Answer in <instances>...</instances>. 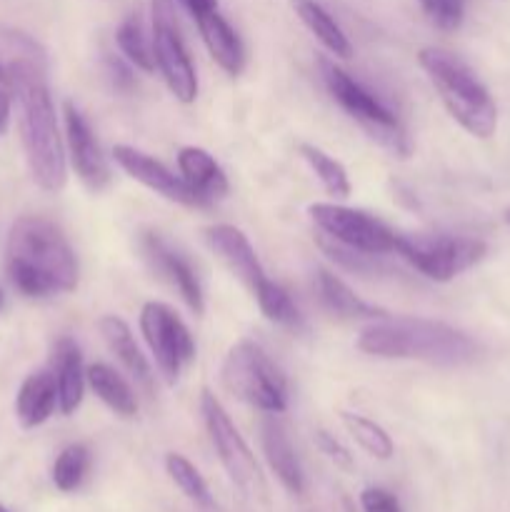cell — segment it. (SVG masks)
Returning a JSON list of instances; mask_svg holds the SVG:
<instances>
[{
	"instance_id": "obj_12",
	"label": "cell",
	"mask_w": 510,
	"mask_h": 512,
	"mask_svg": "<svg viewBox=\"0 0 510 512\" xmlns=\"http://www.w3.org/2000/svg\"><path fill=\"white\" fill-rule=\"evenodd\" d=\"M63 120L65 138H68L70 150V163H73L75 173L83 180L85 188L93 190V193H100V190L108 188L110 183V165L103 148H100L98 138H95L93 128H90L88 118H85L83 110H80L73 100H65Z\"/></svg>"
},
{
	"instance_id": "obj_15",
	"label": "cell",
	"mask_w": 510,
	"mask_h": 512,
	"mask_svg": "<svg viewBox=\"0 0 510 512\" xmlns=\"http://www.w3.org/2000/svg\"><path fill=\"white\" fill-rule=\"evenodd\" d=\"M203 238L208 243V248L228 265L230 273L235 275L238 280H243L245 285L250 288V293L260 288L265 283V270L260 265L258 253L250 245L248 235L243 233L240 228L228 223H218V225H208L203 230Z\"/></svg>"
},
{
	"instance_id": "obj_3",
	"label": "cell",
	"mask_w": 510,
	"mask_h": 512,
	"mask_svg": "<svg viewBox=\"0 0 510 512\" xmlns=\"http://www.w3.org/2000/svg\"><path fill=\"white\" fill-rule=\"evenodd\" d=\"M358 350L375 358L425 360L458 368L478 360L480 345L463 330L428 318H380L360 333Z\"/></svg>"
},
{
	"instance_id": "obj_38",
	"label": "cell",
	"mask_w": 510,
	"mask_h": 512,
	"mask_svg": "<svg viewBox=\"0 0 510 512\" xmlns=\"http://www.w3.org/2000/svg\"><path fill=\"white\" fill-rule=\"evenodd\" d=\"M3 300H5V298H3V290H0V308H3Z\"/></svg>"
},
{
	"instance_id": "obj_5",
	"label": "cell",
	"mask_w": 510,
	"mask_h": 512,
	"mask_svg": "<svg viewBox=\"0 0 510 512\" xmlns=\"http://www.w3.org/2000/svg\"><path fill=\"white\" fill-rule=\"evenodd\" d=\"M320 78H323L325 90L330 93V98L370 135L378 145H383L385 150H390L393 155L400 158H408L410 155V138L405 133L403 123L398 120V115L388 108L380 98H375L363 83L353 78L350 73H345L335 60L320 58L318 60Z\"/></svg>"
},
{
	"instance_id": "obj_31",
	"label": "cell",
	"mask_w": 510,
	"mask_h": 512,
	"mask_svg": "<svg viewBox=\"0 0 510 512\" xmlns=\"http://www.w3.org/2000/svg\"><path fill=\"white\" fill-rule=\"evenodd\" d=\"M425 18L438 30L453 33L465 20V0H418Z\"/></svg>"
},
{
	"instance_id": "obj_33",
	"label": "cell",
	"mask_w": 510,
	"mask_h": 512,
	"mask_svg": "<svg viewBox=\"0 0 510 512\" xmlns=\"http://www.w3.org/2000/svg\"><path fill=\"white\" fill-rule=\"evenodd\" d=\"M10 105H13V80H10L8 63L0 60V133H3L5 125H8Z\"/></svg>"
},
{
	"instance_id": "obj_25",
	"label": "cell",
	"mask_w": 510,
	"mask_h": 512,
	"mask_svg": "<svg viewBox=\"0 0 510 512\" xmlns=\"http://www.w3.org/2000/svg\"><path fill=\"white\" fill-rule=\"evenodd\" d=\"M115 43L120 53L125 55L133 68H140L143 73L155 70V53H153V35L145 30L143 18L138 13H130L115 30Z\"/></svg>"
},
{
	"instance_id": "obj_2",
	"label": "cell",
	"mask_w": 510,
	"mask_h": 512,
	"mask_svg": "<svg viewBox=\"0 0 510 512\" xmlns=\"http://www.w3.org/2000/svg\"><path fill=\"white\" fill-rule=\"evenodd\" d=\"M13 288L25 298H53L78 288V258L63 230L43 215H23L13 223L5 250Z\"/></svg>"
},
{
	"instance_id": "obj_23",
	"label": "cell",
	"mask_w": 510,
	"mask_h": 512,
	"mask_svg": "<svg viewBox=\"0 0 510 512\" xmlns=\"http://www.w3.org/2000/svg\"><path fill=\"white\" fill-rule=\"evenodd\" d=\"M293 10L300 18V23L315 35V40H318L330 55H335V58H350V55H353V45H350L345 30L340 28L338 20H335L318 0H293Z\"/></svg>"
},
{
	"instance_id": "obj_9",
	"label": "cell",
	"mask_w": 510,
	"mask_h": 512,
	"mask_svg": "<svg viewBox=\"0 0 510 512\" xmlns=\"http://www.w3.org/2000/svg\"><path fill=\"white\" fill-rule=\"evenodd\" d=\"M150 35H153L155 68L163 75L168 90L180 103H193L198 98V75H195L193 60H190L185 40L180 35L173 0H153Z\"/></svg>"
},
{
	"instance_id": "obj_24",
	"label": "cell",
	"mask_w": 510,
	"mask_h": 512,
	"mask_svg": "<svg viewBox=\"0 0 510 512\" xmlns=\"http://www.w3.org/2000/svg\"><path fill=\"white\" fill-rule=\"evenodd\" d=\"M85 378H88V385L93 388V393L115 415H120V418H135V413H138V398H135L130 383L118 370H113L105 363H95L90 368H85Z\"/></svg>"
},
{
	"instance_id": "obj_29",
	"label": "cell",
	"mask_w": 510,
	"mask_h": 512,
	"mask_svg": "<svg viewBox=\"0 0 510 512\" xmlns=\"http://www.w3.org/2000/svg\"><path fill=\"white\" fill-rule=\"evenodd\" d=\"M90 470V450L88 445L73 443L60 450L53 463V483L63 493H73L83 485L85 475Z\"/></svg>"
},
{
	"instance_id": "obj_35",
	"label": "cell",
	"mask_w": 510,
	"mask_h": 512,
	"mask_svg": "<svg viewBox=\"0 0 510 512\" xmlns=\"http://www.w3.org/2000/svg\"><path fill=\"white\" fill-rule=\"evenodd\" d=\"M128 65H123V60L118 58H108V73L118 88H130V85H133V75H130Z\"/></svg>"
},
{
	"instance_id": "obj_8",
	"label": "cell",
	"mask_w": 510,
	"mask_h": 512,
	"mask_svg": "<svg viewBox=\"0 0 510 512\" xmlns=\"http://www.w3.org/2000/svg\"><path fill=\"white\" fill-rule=\"evenodd\" d=\"M395 253L428 280L448 283L475 268L488 255V245L465 235H398Z\"/></svg>"
},
{
	"instance_id": "obj_39",
	"label": "cell",
	"mask_w": 510,
	"mask_h": 512,
	"mask_svg": "<svg viewBox=\"0 0 510 512\" xmlns=\"http://www.w3.org/2000/svg\"><path fill=\"white\" fill-rule=\"evenodd\" d=\"M0 512H10V510H5V508H3V505H0Z\"/></svg>"
},
{
	"instance_id": "obj_34",
	"label": "cell",
	"mask_w": 510,
	"mask_h": 512,
	"mask_svg": "<svg viewBox=\"0 0 510 512\" xmlns=\"http://www.w3.org/2000/svg\"><path fill=\"white\" fill-rule=\"evenodd\" d=\"M318 445L335 465H340V468H350V465H353V458H350L348 450H345L343 445L333 438V435L325 433V430H320L318 433Z\"/></svg>"
},
{
	"instance_id": "obj_1",
	"label": "cell",
	"mask_w": 510,
	"mask_h": 512,
	"mask_svg": "<svg viewBox=\"0 0 510 512\" xmlns=\"http://www.w3.org/2000/svg\"><path fill=\"white\" fill-rule=\"evenodd\" d=\"M8 70L13 80V98L18 103L20 138L30 175L43 190L58 193L68 178V168L58 115L45 78V58L38 45L25 35H13V58Z\"/></svg>"
},
{
	"instance_id": "obj_13",
	"label": "cell",
	"mask_w": 510,
	"mask_h": 512,
	"mask_svg": "<svg viewBox=\"0 0 510 512\" xmlns=\"http://www.w3.org/2000/svg\"><path fill=\"white\" fill-rule=\"evenodd\" d=\"M140 253H143L145 263L150 265L153 273H158L160 278L168 280V283L178 290L180 298L185 300V305H188L195 315H203V288H200V280L198 275H195L193 265L188 263V258H185L183 253H178V250H175L163 235L155 233V230H143V233H140Z\"/></svg>"
},
{
	"instance_id": "obj_14",
	"label": "cell",
	"mask_w": 510,
	"mask_h": 512,
	"mask_svg": "<svg viewBox=\"0 0 510 512\" xmlns=\"http://www.w3.org/2000/svg\"><path fill=\"white\" fill-rule=\"evenodd\" d=\"M113 158L130 178L138 180L140 185H145V188L153 190V193L163 195L170 203L200 208L195 195L190 193V188L185 185V180L178 178L173 170L165 168V165L160 163V160H155L153 155L143 153V150L133 148V145H115Z\"/></svg>"
},
{
	"instance_id": "obj_6",
	"label": "cell",
	"mask_w": 510,
	"mask_h": 512,
	"mask_svg": "<svg viewBox=\"0 0 510 512\" xmlns=\"http://www.w3.org/2000/svg\"><path fill=\"white\" fill-rule=\"evenodd\" d=\"M223 385L243 403L280 415L288 410V380L270 355L253 340H240L223 360Z\"/></svg>"
},
{
	"instance_id": "obj_28",
	"label": "cell",
	"mask_w": 510,
	"mask_h": 512,
	"mask_svg": "<svg viewBox=\"0 0 510 512\" xmlns=\"http://www.w3.org/2000/svg\"><path fill=\"white\" fill-rule=\"evenodd\" d=\"M165 470H168L170 480L178 485V490L190 503L200 505V508H213V495H210L208 483H205L203 475L198 473V468L188 458H183L178 453H170L165 458Z\"/></svg>"
},
{
	"instance_id": "obj_19",
	"label": "cell",
	"mask_w": 510,
	"mask_h": 512,
	"mask_svg": "<svg viewBox=\"0 0 510 512\" xmlns=\"http://www.w3.org/2000/svg\"><path fill=\"white\" fill-rule=\"evenodd\" d=\"M200 30V38H203L205 48H208L210 58L220 65L228 75H240L245 68V45L240 40V35L235 33L233 25L218 13V10H210V13L198 15L195 18Z\"/></svg>"
},
{
	"instance_id": "obj_4",
	"label": "cell",
	"mask_w": 510,
	"mask_h": 512,
	"mask_svg": "<svg viewBox=\"0 0 510 512\" xmlns=\"http://www.w3.org/2000/svg\"><path fill=\"white\" fill-rule=\"evenodd\" d=\"M420 68L428 73L440 100L453 115L455 123L475 138H490L498 128V108L478 75L468 63L445 48H423L418 53Z\"/></svg>"
},
{
	"instance_id": "obj_22",
	"label": "cell",
	"mask_w": 510,
	"mask_h": 512,
	"mask_svg": "<svg viewBox=\"0 0 510 512\" xmlns=\"http://www.w3.org/2000/svg\"><path fill=\"white\" fill-rule=\"evenodd\" d=\"M98 330L100 335H103L110 353L120 360V365H123V368L128 370V373L133 375L143 388H150V383H153V373H150L148 360H145V355L140 353L128 323L115 318V315H105V318L98 323Z\"/></svg>"
},
{
	"instance_id": "obj_26",
	"label": "cell",
	"mask_w": 510,
	"mask_h": 512,
	"mask_svg": "<svg viewBox=\"0 0 510 512\" xmlns=\"http://www.w3.org/2000/svg\"><path fill=\"white\" fill-rule=\"evenodd\" d=\"M300 158L310 165V170L315 173V178L320 180V185L325 188V193L333 195V198H348L350 195V178L348 170L343 168L340 160H335L333 155L325 153L323 148L310 143H300L298 148Z\"/></svg>"
},
{
	"instance_id": "obj_17",
	"label": "cell",
	"mask_w": 510,
	"mask_h": 512,
	"mask_svg": "<svg viewBox=\"0 0 510 512\" xmlns=\"http://www.w3.org/2000/svg\"><path fill=\"white\" fill-rule=\"evenodd\" d=\"M50 370H53L55 385H58V410L63 415H73L83 403L85 383H88L83 353L73 338H60L53 345Z\"/></svg>"
},
{
	"instance_id": "obj_7",
	"label": "cell",
	"mask_w": 510,
	"mask_h": 512,
	"mask_svg": "<svg viewBox=\"0 0 510 512\" xmlns=\"http://www.w3.org/2000/svg\"><path fill=\"white\" fill-rule=\"evenodd\" d=\"M200 413H203L210 443H213L215 453H218L220 463H223L225 473L233 480L235 488H238L245 498L255 500V503H265L268 488H265L263 470H260L253 450L248 448L243 435L238 433V428H235L233 420H230L228 410L223 408V403H220L210 390H203Z\"/></svg>"
},
{
	"instance_id": "obj_16",
	"label": "cell",
	"mask_w": 510,
	"mask_h": 512,
	"mask_svg": "<svg viewBox=\"0 0 510 512\" xmlns=\"http://www.w3.org/2000/svg\"><path fill=\"white\" fill-rule=\"evenodd\" d=\"M178 168L180 178L185 180L198 205H210L228 195L230 185L228 178H225V170L220 168L218 160L208 150L185 145L178 153Z\"/></svg>"
},
{
	"instance_id": "obj_37",
	"label": "cell",
	"mask_w": 510,
	"mask_h": 512,
	"mask_svg": "<svg viewBox=\"0 0 510 512\" xmlns=\"http://www.w3.org/2000/svg\"><path fill=\"white\" fill-rule=\"evenodd\" d=\"M503 218H505V223H508V225H510V208H508V210H505V215H503Z\"/></svg>"
},
{
	"instance_id": "obj_11",
	"label": "cell",
	"mask_w": 510,
	"mask_h": 512,
	"mask_svg": "<svg viewBox=\"0 0 510 512\" xmlns=\"http://www.w3.org/2000/svg\"><path fill=\"white\" fill-rule=\"evenodd\" d=\"M318 230L345 248L368 255H388L398 248V233L365 210L335 203H313L308 208Z\"/></svg>"
},
{
	"instance_id": "obj_30",
	"label": "cell",
	"mask_w": 510,
	"mask_h": 512,
	"mask_svg": "<svg viewBox=\"0 0 510 512\" xmlns=\"http://www.w3.org/2000/svg\"><path fill=\"white\" fill-rule=\"evenodd\" d=\"M253 298L258 300V308L263 310V315L270 323L288 325V328L300 323L298 308H295L293 298H290V293L280 283L265 278V283L253 293Z\"/></svg>"
},
{
	"instance_id": "obj_32",
	"label": "cell",
	"mask_w": 510,
	"mask_h": 512,
	"mask_svg": "<svg viewBox=\"0 0 510 512\" xmlns=\"http://www.w3.org/2000/svg\"><path fill=\"white\" fill-rule=\"evenodd\" d=\"M360 508L363 512H403L398 498L383 488H365L360 493Z\"/></svg>"
},
{
	"instance_id": "obj_18",
	"label": "cell",
	"mask_w": 510,
	"mask_h": 512,
	"mask_svg": "<svg viewBox=\"0 0 510 512\" xmlns=\"http://www.w3.org/2000/svg\"><path fill=\"white\" fill-rule=\"evenodd\" d=\"M260 440H263L268 465L273 468V473L278 475L283 488L295 495L303 493V468H300V460L298 455H295L293 443H290L288 430L280 423L278 415H268V418L260 423Z\"/></svg>"
},
{
	"instance_id": "obj_20",
	"label": "cell",
	"mask_w": 510,
	"mask_h": 512,
	"mask_svg": "<svg viewBox=\"0 0 510 512\" xmlns=\"http://www.w3.org/2000/svg\"><path fill=\"white\" fill-rule=\"evenodd\" d=\"M58 408V385L53 370H38L23 380L15 398V415L23 428H38Z\"/></svg>"
},
{
	"instance_id": "obj_10",
	"label": "cell",
	"mask_w": 510,
	"mask_h": 512,
	"mask_svg": "<svg viewBox=\"0 0 510 512\" xmlns=\"http://www.w3.org/2000/svg\"><path fill=\"white\" fill-rule=\"evenodd\" d=\"M140 333H143L165 383H178L183 370L195 358V343L188 325L180 320V315L170 305L150 300L140 310Z\"/></svg>"
},
{
	"instance_id": "obj_27",
	"label": "cell",
	"mask_w": 510,
	"mask_h": 512,
	"mask_svg": "<svg viewBox=\"0 0 510 512\" xmlns=\"http://www.w3.org/2000/svg\"><path fill=\"white\" fill-rule=\"evenodd\" d=\"M345 430L355 438V443L365 450L368 455L378 460H390L395 453L393 438L388 435V430L383 425H378L375 420L365 418V415L358 413H343L340 415Z\"/></svg>"
},
{
	"instance_id": "obj_21",
	"label": "cell",
	"mask_w": 510,
	"mask_h": 512,
	"mask_svg": "<svg viewBox=\"0 0 510 512\" xmlns=\"http://www.w3.org/2000/svg\"><path fill=\"white\" fill-rule=\"evenodd\" d=\"M315 290H318V298L325 308L333 315L345 320H380L385 318V310L375 308V305L365 303L353 288H350L345 280H340L338 275L330 273V270H318L315 275Z\"/></svg>"
},
{
	"instance_id": "obj_36",
	"label": "cell",
	"mask_w": 510,
	"mask_h": 512,
	"mask_svg": "<svg viewBox=\"0 0 510 512\" xmlns=\"http://www.w3.org/2000/svg\"><path fill=\"white\" fill-rule=\"evenodd\" d=\"M178 3L183 5L193 18L210 13V10H218V0H178Z\"/></svg>"
}]
</instances>
